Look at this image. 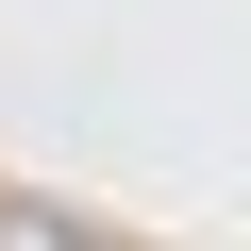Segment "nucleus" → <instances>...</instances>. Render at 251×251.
<instances>
[{
	"instance_id": "nucleus-1",
	"label": "nucleus",
	"mask_w": 251,
	"mask_h": 251,
	"mask_svg": "<svg viewBox=\"0 0 251 251\" xmlns=\"http://www.w3.org/2000/svg\"><path fill=\"white\" fill-rule=\"evenodd\" d=\"M0 251H100L84 218H50V201H0Z\"/></svg>"
}]
</instances>
